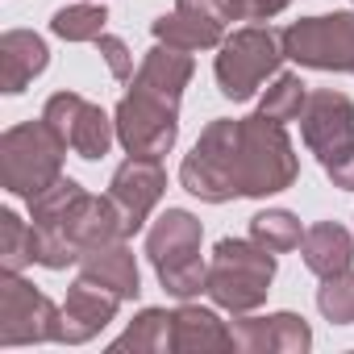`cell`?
Returning a JSON list of instances; mask_svg holds the SVG:
<instances>
[{
  "label": "cell",
  "mask_w": 354,
  "mask_h": 354,
  "mask_svg": "<svg viewBox=\"0 0 354 354\" xmlns=\"http://www.w3.org/2000/svg\"><path fill=\"white\" fill-rule=\"evenodd\" d=\"M180 180L209 205L234 196H271L296 180V154L283 125L263 113L246 121H213L184 158Z\"/></svg>",
  "instance_id": "1"
},
{
  "label": "cell",
  "mask_w": 354,
  "mask_h": 354,
  "mask_svg": "<svg viewBox=\"0 0 354 354\" xmlns=\"http://www.w3.org/2000/svg\"><path fill=\"white\" fill-rule=\"evenodd\" d=\"M192 80V59L175 46H154L133 80V92L117 109V138L138 158H162L175 146V109Z\"/></svg>",
  "instance_id": "2"
},
{
  "label": "cell",
  "mask_w": 354,
  "mask_h": 354,
  "mask_svg": "<svg viewBox=\"0 0 354 354\" xmlns=\"http://www.w3.org/2000/svg\"><path fill=\"white\" fill-rule=\"evenodd\" d=\"M63 150H67V142L59 138V129L46 117L9 129L0 138V175H5V188L26 196V201L42 196L46 188H55L63 180Z\"/></svg>",
  "instance_id": "3"
},
{
  "label": "cell",
  "mask_w": 354,
  "mask_h": 354,
  "mask_svg": "<svg viewBox=\"0 0 354 354\" xmlns=\"http://www.w3.org/2000/svg\"><path fill=\"white\" fill-rule=\"evenodd\" d=\"M213 267L205 279V292L230 308V313H250L267 300V283L275 275V254L259 242H242V238H221L213 250Z\"/></svg>",
  "instance_id": "4"
},
{
  "label": "cell",
  "mask_w": 354,
  "mask_h": 354,
  "mask_svg": "<svg viewBox=\"0 0 354 354\" xmlns=\"http://www.w3.org/2000/svg\"><path fill=\"white\" fill-rule=\"evenodd\" d=\"M146 250H150V263H154V271H158V279L171 296L188 300L205 288L209 271L201 263V221L192 213L167 209L158 217V225L150 230Z\"/></svg>",
  "instance_id": "5"
},
{
  "label": "cell",
  "mask_w": 354,
  "mask_h": 354,
  "mask_svg": "<svg viewBox=\"0 0 354 354\" xmlns=\"http://www.w3.org/2000/svg\"><path fill=\"white\" fill-rule=\"evenodd\" d=\"M304 142L329 171V180L354 192V104L342 92H313L304 113Z\"/></svg>",
  "instance_id": "6"
},
{
  "label": "cell",
  "mask_w": 354,
  "mask_h": 354,
  "mask_svg": "<svg viewBox=\"0 0 354 354\" xmlns=\"http://www.w3.org/2000/svg\"><path fill=\"white\" fill-rule=\"evenodd\" d=\"M283 55L317 71H354V13L296 21L279 34Z\"/></svg>",
  "instance_id": "7"
},
{
  "label": "cell",
  "mask_w": 354,
  "mask_h": 354,
  "mask_svg": "<svg viewBox=\"0 0 354 354\" xmlns=\"http://www.w3.org/2000/svg\"><path fill=\"white\" fill-rule=\"evenodd\" d=\"M283 42L271 34V30H238L221 55H217V84L230 100H246L259 92V84L279 67Z\"/></svg>",
  "instance_id": "8"
},
{
  "label": "cell",
  "mask_w": 354,
  "mask_h": 354,
  "mask_svg": "<svg viewBox=\"0 0 354 354\" xmlns=\"http://www.w3.org/2000/svg\"><path fill=\"white\" fill-rule=\"evenodd\" d=\"M46 337H63V313L34 283L17 279V271H5V283H0V342L21 346Z\"/></svg>",
  "instance_id": "9"
},
{
  "label": "cell",
  "mask_w": 354,
  "mask_h": 354,
  "mask_svg": "<svg viewBox=\"0 0 354 354\" xmlns=\"http://www.w3.org/2000/svg\"><path fill=\"white\" fill-rule=\"evenodd\" d=\"M162 188H167V175H162L158 158H138V154H129V162L117 167L113 184H109V205H113V213H117L121 238H129V234H138V230L146 225V217H150V209L158 205Z\"/></svg>",
  "instance_id": "10"
},
{
  "label": "cell",
  "mask_w": 354,
  "mask_h": 354,
  "mask_svg": "<svg viewBox=\"0 0 354 354\" xmlns=\"http://www.w3.org/2000/svg\"><path fill=\"white\" fill-rule=\"evenodd\" d=\"M42 117L59 129V138H63L80 158H104L109 146H113V125H109V117H104L96 104H88L84 96H75V92L50 96V104H46Z\"/></svg>",
  "instance_id": "11"
},
{
  "label": "cell",
  "mask_w": 354,
  "mask_h": 354,
  "mask_svg": "<svg viewBox=\"0 0 354 354\" xmlns=\"http://www.w3.org/2000/svg\"><path fill=\"white\" fill-rule=\"evenodd\" d=\"M154 38L175 50H205L221 42V13L205 0H180L171 13L154 21Z\"/></svg>",
  "instance_id": "12"
},
{
  "label": "cell",
  "mask_w": 354,
  "mask_h": 354,
  "mask_svg": "<svg viewBox=\"0 0 354 354\" xmlns=\"http://www.w3.org/2000/svg\"><path fill=\"white\" fill-rule=\"evenodd\" d=\"M117 304H121L117 292H109L104 283L80 275L71 296H67V304H63V342H88L92 333H100L113 321Z\"/></svg>",
  "instance_id": "13"
},
{
  "label": "cell",
  "mask_w": 354,
  "mask_h": 354,
  "mask_svg": "<svg viewBox=\"0 0 354 354\" xmlns=\"http://www.w3.org/2000/svg\"><path fill=\"white\" fill-rule=\"evenodd\" d=\"M46 63H50V50L38 34L9 30L0 38V84H5V92H26V84L46 71Z\"/></svg>",
  "instance_id": "14"
},
{
  "label": "cell",
  "mask_w": 354,
  "mask_h": 354,
  "mask_svg": "<svg viewBox=\"0 0 354 354\" xmlns=\"http://www.w3.org/2000/svg\"><path fill=\"white\" fill-rule=\"evenodd\" d=\"M238 346L246 350H308L313 333L300 317L292 313H275V317H259V321H242L234 333Z\"/></svg>",
  "instance_id": "15"
},
{
  "label": "cell",
  "mask_w": 354,
  "mask_h": 354,
  "mask_svg": "<svg viewBox=\"0 0 354 354\" xmlns=\"http://www.w3.org/2000/svg\"><path fill=\"white\" fill-rule=\"evenodd\" d=\"M300 250H304V267L317 271L321 279L325 275H337V271H350V259H354V242L342 225L333 221H321L313 225L304 238H300Z\"/></svg>",
  "instance_id": "16"
},
{
  "label": "cell",
  "mask_w": 354,
  "mask_h": 354,
  "mask_svg": "<svg viewBox=\"0 0 354 354\" xmlns=\"http://www.w3.org/2000/svg\"><path fill=\"white\" fill-rule=\"evenodd\" d=\"M80 263H84V275H88V279L104 283V288L117 292L121 300L138 296V263H133V254L121 246V238H117V242H104V246H96V250H88Z\"/></svg>",
  "instance_id": "17"
},
{
  "label": "cell",
  "mask_w": 354,
  "mask_h": 354,
  "mask_svg": "<svg viewBox=\"0 0 354 354\" xmlns=\"http://www.w3.org/2000/svg\"><path fill=\"white\" fill-rule=\"evenodd\" d=\"M171 346L175 350H209V346L225 350L234 346V333L209 308H180L171 321Z\"/></svg>",
  "instance_id": "18"
},
{
  "label": "cell",
  "mask_w": 354,
  "mask_h": 354,
  "mask_svg": "<svg viewBox=\"0 0 354 354\" xmlns=\"http://www.w3.org/2000/svg\"><path fill=\"white\" fill-rule=\"evenodd\" d=\"M104 21H109L104 5H71L50 17V30L67 42H96L104 34Z\"/></svg>",
  "instance_id": "19"
},
{
  "label": "cell",
  "mask_w": 354,
  "mask_h": 354,
  "mask_svg": "<svg viewBox=\"0 0 354 354\" xmlns=\"http://www.w3.org/2000/svg\"><path fill=\"white\" fill-rule=\"evenodd\" d=\"M250 238L259 242V246H267L271 254H283V250H292V246H300V221L292 217V213H283V209H271V213H259L254 221H250Z\"/></svg>",
  "instance_id": "20"
},
{
  "label": "cell",
  "mask_w": 354,
  "mask_h": 354,
  "mask_svg": "<svg viewBox=\"0 0 354 354\" xmlns=\"http://www.w3.org/2000/svg\"><path fill=\"white\" fill-rule=\"evenodd\" d=\"M304 104H308V92H304V84L296 80V75H279L275 80V88H267V96H263V117H271V121H279V125H288V121H296L300 113H304Z\"/></svg>",
  "instance_id": "21"
},
{
  "label": "cell",
  "mask_w": 354,
  "mask_h": 354,
  "mask_svg": "<svg viewBox=\"0 0 354 354\" xmlns=\"http://www.w3.org/2000/svg\"><path fill=\"white\" fill-rule=\"evenodd\" d=\"M171 321H175V313L146 308L138 317V325H129V333L117 337V350H125V346H133V350H167L171 346Z\"/></svg>",
  "instance_id": "22"
},
{
  "label": "cell",
  "mask_w": 354,
  "mask_h": 354,
  "mask_svg": "<svg viewBox=\"0 0 354 354\" xmlns=\"http://www.w3.org/2000/svg\"><path fill=\"white\" fill-rule=\"evenodd\" d=\"M0 254H5V271H21L26 263H34V225L26 230V221L17 213H0Z\"/></svg>",
  "instance_id": "23"
},
{
  "label": "cell",
  "mask_w": 354,
  "mask_h": 354,
  "mask_svg": "<svg viewBox=\"0 0 354 354\" xmlns=\"http://www.w3.org/2000/svg\"><path fill=\"white\" fill-rule=\"evenodd\" d=\"M317 304L333 325H354V271L325 275V288L317 292Z\"/></svg>",
  "instance_id": "24"
},
{
  "label": "cell",
  "mask_w": 354,
  "mask_h": 354,
  "mask_svg": "<svg viewBox=\"0 0 354 354\" xmlns=\"http://www.w3.org/2000/svg\"><path fill=\"white\" fill-rule=\"evenodd\" d=\"M96 50L104 55V63H109L113 80H121V84H125V80L133 75V55L125 50V42H121V38H113V34H100V38H96Z\"/></svg>",
  "instance_id": "25"
},
{
  "label": "cell",
  "mask_w": 354,
  "mask_h": 354,
  "mask_svg": "<svg viewBox=\"0 0 354 354\" xmlns=\"http://www.w3.org/2000/svg\"><path fill=\"white\" fill-rule=\"evenodd\" d=\"M292 5V0H242V21H263V17H275Z\"/></svg>",
  "instance_id": "26"
},
{
  "label": "cell",
  "mask_w": 354,
  "mask_h": 354,
  "mask_svg": "<svg viewBox=\"0 0 354 354\" xmlns=\"http://www.w3.org/2000/svg\"><path fill=\"white\" fill-rule=\"evenodd\" d=\"M221 13V21H242V0H205Z\"/></svg>",
  "instance_id": "27"
}]
</instances>
